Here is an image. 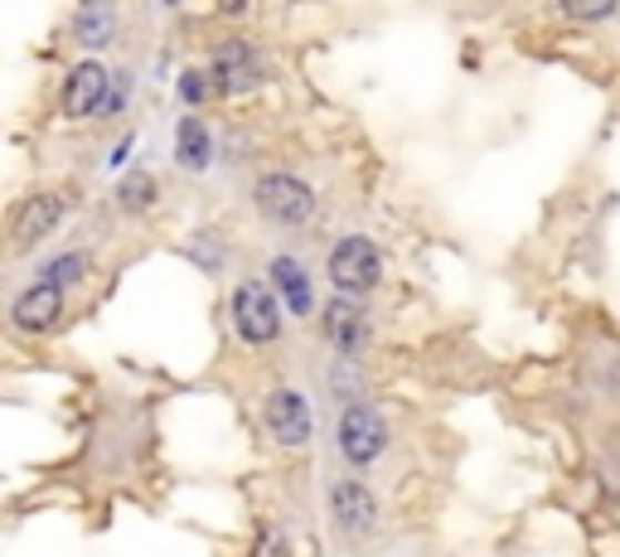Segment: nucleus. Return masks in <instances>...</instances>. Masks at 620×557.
Returning a JSON list of instances; mask_svg holds the SVG:
<instances>
[{
  "label": "nucleus",
  "mask_w": 620,
  "mask_h": 557,
  "mask_svg": "<svg viewBox=\"0 0 620 557\" xmlns=\"http://www.w3.org/2000/svg\"><path fill=\"white\" fill-rule=\"evenodd\" d=\"M59 315H63V291L44 286V282H34L16 306H10V321H16V330H24V335H44V330H54Z\"/></svg>",
  "instance_id": "obj_10"
},
{
  "label": "nucleus",
  "mask_w": 620,
  "mask_h": 557,
  "mask_svg": "<svg viewBox=\"0 0 620 557\" xmlns=\"http://www.w3.org/2000/svg\"><path fill=\"white\" fill-rule=\"evenodd\" d=\"M267 432H272V442H282V446H306L311 442V432H315V417H311V403L301 397L296 388H276L267 397Z\"/></svg>",
  "instance_id": "obj_5"
},
{
  "label": "nucleus",
  "mask_w": 620,
  "mask_h": 557,
  "mask_svg": "<svg viewBox=\"0 0 620 557\" xmlns=\"http://www.w3.org/2000/svg\"><path fill=\"white\" fill-rule=\"evenodd\" d=\"M218 83H214V73L209 69H184L180 73V98L190 102V108H200V102H209V92H214Z\"/></svg>",
  "instance_id": "obj_16"
},
{
  "label": "nucleus",
  "mask_w": 620,
  "mask_h": 557,
  "mask_svg": "<svg viewBox=\"0 0 620 557\" xmlns=\"http://www.w3.org/2000/svg\"><path fill=\"white\" fill-rule=\"evenodd\" d=\"M253 199H257L262 219L286 223V229H301V223H311V214H315V190L296 175H262Z\"/></svg>",
  "instance_id": "obj_2"
},
{
  "label": "nucleus",
  "mask_w": 620,
  "mask_h": 557,
  "mask_svg": "<svg viewBox=\"0 0 620 557\" xmlns=\"http://www.w3.org/2000/svg\"><path fill=\"white\" fill-rule=\"evenodd\" d=\"M233 325L247 344H272L282 335V311H276V296L262 282H243L233 291Z\"/></svg>",
  "instance_id": "obj_4"
},
{
  "label": "nucleus",
  "mask_w": 620,
  "mask_h": 557,
  "mask_svg": "<svg viewBox=\"0 0 620 557\" xmlns=\"http://www.w3.org/2000/svg\"><path fill=\"white\" fill-rule=\"evenodd\" d=\"M335 442H339V456H345L349 466H374V460L384 456V442H388L384 417L364 403H349L335 422Z\"/></svg>",
  "instance_id": "obj_3"
},
{
  "label": "nucleus",
  "mask_w": 620,
  "mask_h": 557,
  "mask_svg": "<svg viewBox=\"0 0 620 557\" xmlns=\"http://www.w3.org/2000/svg\"><path fill=\"white\" fill-rule=\"evenodd\" d=\"M116 199H122L126 209H146L151 199H155V180H151V175H131V180H122Z\"/></svg>",
  "instance_id": "obj_17"
},
{
  "label": "nucleus",
  "mask_w": 620,
  "mask_h": 557,
  "mask_svg": "<svg viewBox=\"0 0 620 557\" xmlns=\"http://www.w3.org/2000/svg\"><path fill=\"white\" fill-rule=\"evenodd\" d=\"M112 34H116V10L112 6H83L73 16V39L78 44L102 49V44H112Z\"/></svg>",
  "instance_id": "obj_14"
},
{
  "label": "nucleus",
  "mask_w": 620,
  "mask_h": 557,
  "mask_svg": "<svg viewBox=\"0 0 620 557\" xmlns=\"http://www.w3.org/2000/svg\"><path fill=\"white\" fill-rule=\"evenodd\" d=\"M329 514H335L339 534L364 538V534H374V524H378V499L368 495L359 480H335L329 485Z\"/></svg>",
  "instance_id": "obj_8"
},
{
  "label": "nucleus",
  "mask_w": 620,
  "mask_h": 557,
  "mask_svg": "<svg viewBox=\"0 0 620 557\" xmlns=\"http://www.w3.org/2000/svg\"><path fill=\"white\" fill-rule=\"evenodd\" d=\"M63 209H69V199H63L59 190H44V194L24 199V209L16 214V229H10V247H16V252H30L39 237H49V233L59 229Z\"/></svg>",
  "instance_id": "obj_7"
},
{
  "label": "nucleus",
  "mask_w": 620,
  "mask_h": 557,
  "mask_svg": "<svg viewBox=\"0 0 620 557\" xmlns=\"http://www.w3.org/2000/svg\"><path fill=\"white\" fill-rule=\"evenodd\" d=\"M378 276H384V257H378V247L368 243V237H359V233L339 237L335 252H329V282L339 286V296H364V291L378 286Z\"/></svg>",
  "instance_id": "obj_1"
},
{
  "label": "nucleus",
  "mask_w": 620,
  "mask_h": 557,
  "mask_svg": "<svg viewBox=\"0 0 620 557\" xmlns=\"http://www.w3.org/2000/svg\"><path fill=\"white\" fill-rule=\"evenodd\" d=\"M567 16L572 20H606L611 16V6H567Z\"/></svg>",
  "instance_id": "obj_19"
},
{
  "label": "nucleus",
  "mask_w": 620,
  "mask_h": 557,
  "mask_svg": "<svg viewBox=\"0 0 620 557\" xmlns=\"http://www.w3.org/2000/svg\"><path fill=\"white\" fill-rule=\"evenodd\" d=\"M325 335L339 354H359L364 340H368V321H364V306H354L349 296H335L325 306Z\"/></svg>",
  "instance_id": "obj_11"
},
{
  "label": "nucleus",
  "mask_w": 620,
  "mask_h": 557,
  "mask_svg": "<svg viewBox=\"0 0 620 557\" xmlns=\"http://www.w3.org/2000/svg\"><path fill=\"white\" fill-rule=\"evenodd\" d=\"M209 73H214L218 92H247V88H257L262 78H267L262 73V59L253 54L247 39H228V44H218L214 59H209Z\"/></svg>",
  "instance_id": "obj_6"
},
{
  "label": "nucleus",
  "mask_w": 620,
  "mask_h": 557,
  "mask_svg": "<svg viewBox=\"0 0 620 557\" xmlns=\"http://www.w3.org/2000/svg\"><path fill=\"white\" fill-rule=\"evenodd\" d=\"M108 69L102 63H78L63 78V117H98L108 108Z\"/></svg>",
  "instance_id": "obj_9"
},
{
  "label": "nucleus",
  "mask_w": 620,
  "mask_h": 557,
  "mask_svg": "<svg viewBox=\"0 0 620 557\" xmlns=\"http://www.w3.org/2000/svg\"><path fill=\"white\" fill-rule=\"evenodd\" d=\"M272 286L282 291L286 311L301 315V321H311V311H315V286H311V272L301 267L296 257H272Z\"/></svg>",
  "instance_id": "obj_12"
},
{
  "label": "nucleus",
  "mask_w": 620,
  "mask_h": 557,
  "mask_svg": "<svg viewBox=\"0 0 620 557\" xmlns=\"http://www.w3.org/2000/svg\"><path fill=\"white\" fill-rule=\"evenodd\" d=\"M175 161L184 170H204L209 161H214V145H209V131L200 117H184L180 131H175Z\"/></svg>",
  "instance_id": "obj_13"
},
{
  "label": "nucleus",
  "mask_w": 620,
  "mask_h": 557,
  "mask_svg": "<svg viewBox=\"0 0 620 557\" xmlns=\"http://www.w3.org/2000/svg\"><path fill=\"white\" fill-rule=\"evenodd\" d=\"M257 557H286V543H282V534H262V543H257Z\"/></svg>",
  "instance_id": "obj_18"
},
{
  "label": "nucleus",
  "mask_w": 620,
  "mask_h": 557,
  "mask_svg": "<svg viewBox=\"0 0 620 557\" xmlns=\"http://www.w3.org/2000/svg\"><path fill=\"white\" fill-rule=\"evenodd\" d=\"M88 272V257H83V252H63V257H54V262H49V267L44 272H39V282H44V286H69V282H78V276H83Z\"/></svg>",
  "instance_id": "obj_15"
}]
</instances>
